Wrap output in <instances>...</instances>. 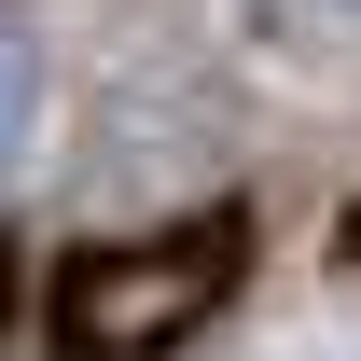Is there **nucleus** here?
Returning a JSON list of instances; mask_svg holds the SVG:
<instances>
[{"instance_id":"2","label":"nucleus","mask_w":361,"mask_h":361,"mask_svg":"<svg viewBox=\"0 0 361 361\" xmlns=\"http://www.w3.org/2000/svg\"><path fill=\"white\" fill-rule=\"evenodd\" d=\"M28 139H42V42H28V14L0 0V195L28 167Z\"/></svg>"},{"instance_id":"1","label":"nucleus","mask_w":361,"mask_h":361,"mask_svg":"<svg viewBox=\"0 0 361 361\" xmlns=\"http://www.w3.org/2000/svg\"><path fill=\"white\" fill-rule=\"evenodd\" d=\"M236 264H250L236 209H195L167 236H111L84 264H56V348L70 361H153V348H180L236 292Z\"/></svg>"}]
</instances>
